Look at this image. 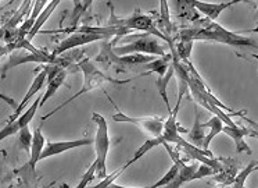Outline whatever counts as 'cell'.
Returning <instances> with one entry per match:
<instances>
[{
  "instance_id": "cell-1",
  "label": "cell",
  "mask_w": 258,
  "mask_h": 188,
  "mask_svg": "<svg viewBox=\"0 0 258 188\" xmlns=\"http://www.w3.org/2000/svg\"><path fill=\"white\" fill-rule=\"evenodd\" d=\"M153 60H156L154 56H146V55H129V56H118L114 53V43L111 39L101 42L100 53L95 57V64L99 66L103 73H128L134 69H138L141 66L149 64Z\"/></svg>"
},
{
  "instance_id": "cell-2",
  "label": "cell",
  "mask_w": 258,
  "mask_h": 188,
  "mask_svg": "<svg viewBox=\"0 0 258 188\" xmlns=\"http://www.w3.org/2000/svg\"><path fill=\"white\" fill-rule=\"evenodd\" d=\"M77 67H78V70H81V71L84 73V85H82V88H81L75 95H73L70 99H67L66 102H62L60 106H57L54 110H51L50 113L43 116V117H42V121H45V120H47L49 117H51V116H54L58 110L64 109L67 105L74 102L77 98H79L81 95H84V93H86V92L93 91V89H96V88H103L104 84L123 85V84H128V82H131V81L136 80L138 77H143V75L149 74V73H143V74L138 75V77H135V78H128V80H115V78H112V77H108V75L104 74L100 69H97V66L95 64V62H90L89 59H82V60L77 64Z\"/></svg>"
},
{
  "instance_id": "cell-3",
  "label": "cell",
  "mask_w": 258,
  "mask_h": 188,
  "mask_svg": "<svg viewBox=\"0 0 258 188\" xmlns=\"http://www.w3.org/2000/svg\"><path fill=\"white\" fill-rule=\"evenodd\" d=\"M114 53L118 56H129V55H146V56L164 57L167 45L158 39L157 36L149 34L128 35L123 38L112 40Z\"/></svg>"
},
{
  "instance_id": "cell-4",
  "label": "cell",
  "mask_w": 258,
  "mask_h": 188,
  "mask_svg": "<svg viewBox=\"0 0 258 188\" xmlns=\"http://www.w3.org/2000/svg\"><path fill=\"white\" fill-rule=\"evenodd\" d=\"M92 120L95 121L96 127V137H95V149H96V159L97 163V177L99 178H106L107 177V154L110 149V138H108V125L104 116L99 113L92 114Z\"/></svg>"
},
{
  "instance_id": "cell-5",
  "label": "cell",
  "mask_w": 258,
  "mask_h": 188,
  "mask_svg": "<svg viewBox=\"0 0 258 188\" xmlns=\"http://www.w3.org/2000/svg\"><path fill=\"white\" fill-rule=\"evenodd\" d=\"M110 25H115V27H122L126 29H136V31H142V34H149L153 36H157L161 39L167 40V43L174 42V39H168L167 36L161 34V31L157 28V24L153 21L150 16H145L141 12H135L132 16L126 18H117L114 16V12H111V21Z\"/></svg>"
},
{
  "instance_id": "cell-6",
  "label": "cell",
  "mask_w": 258,
  "mask_h": 188,
  "mask_svg": "<svg viewBox=\"0 0 258 188\" xmlns=\"http://www.w3.org/2000/svg\"><path fill=\"white\" fill-rule=\"evenodd\" d=\"M107 98L110 99V102L112 103L114 109L117 110V113L112 116L114 121H118V123H129V124H136L138 127H141L142 130L150 132L152 135H154V138H161L164 131V121L161 119H154V117H131V116H126L123 114L118 106L114 103L111 98L107 95Z\"/></svg>"
},
{
  "instance_id": "cell-7",
  "label": "cell",
  "mask_w": 258,
  "mask_h": 188,
  "mask_svg": "<svg viewBox=\"0 0 258 188\" xmlns=\"http://www.w3.org/2000/svg\"><path fill=\"white\" fill-rule=\"evenodd\" d=\"M111 36H104V35H96V34H88V32H74V34L68 35L67 38L64 39L57 45V48L54 51L51 52V55L54 57L62 56L66 52L73 51L75 48H79V46H85L88 43H92V42H96V40H107L110 39Z\"/></svg>"
},
{
  "instance_id": "cell-8",
  "label": "cell",
  "mask_w": 258,
  "mask_h": 188,
  "mask_svg": "<svg viewBox=\"0 0 258 188\" xmlns=\"http://www.w3.org/2000/svg\"><path fill=\"white\" fill-rule=\"evenodd\" d=\"M42 98H43V95H39V97L36 98V101H35V102L32 103V105H31V106H29L17 120H14L12 123H7V124L2 128V131H0V139H2V141L6 139L7 137H10V135H14L16 132H20L23 128H25V127H28L29 123L32 121V119L35 117V114L38 112V109L40 108Z\"/></svg>"
},
{
  "instance_id": "cell-9",
  "label": "cell",
  "mask_w": 258,
  "mask_h": 188,
  "mask_svg": "<svg viewBox=\"0 0 258 188\" xmlns=\"http://www.w3.org/2000/svg\"><path fill=\"white\" fill-rule=\"evenodd\" d=\"M46 78H47V71H46L45 66H42V67H38V69L35 70V80L32 81V84H31V86H29L28 92H27V95L23 98V101L20 102V105H18V108L14 110V113H13V116L9 119V121L7 123H12V121H14V120H17L21 114H23L24 109H25V106H27V103L32 99V98L38 93V92L43 88V85H45L46 82Z\"/></svg>"
},
{
  "instance_id": "cell-10",
  "label": "cell",
  "mask_w": 258,
  "mask_h": 188,
  "mask_svg": "<svg viewBox=\"0 0 258 188\" xmlns=\"http://www.w3.org/2000/svg\"><path fill=\"white\" fill-rule=\"evenodd\" d=\"M95 145V138H81V139H73V141H60V143H47L46 144L43 154L40 156V160L47 159L56 155L64 154L70 149L79 148V147H88Z\"/></svg>"
},
{
  "instance_id": "cell-11",
  "label": "cell",
  "mask_w": 258,
  "mask_h": 188,
  "mask_svg": "<svg viewBox=\"0 0 258 188\" xmlns=\"http://www.w3.org/2000/svg\"><path fill=\"white\" fill-rule=\"evenodd\" d=\"M239 0H230V2H222V3H207V2H200V0H191V5L195 6L197 12L206 16V18L215 21L219 17V14L229 9L233 5H237Z\"/></svg>"
},
{
  "instance_id": "cell-12",
  "label": "cell",
  "mask_w": 258,
  "mask_h": 188,
  "mask_svg": "<svg viewBox=\"0 0 258 188\" xmlns=\"http://www.w3.org/2000/svg\"><path fill=\"white\" fill-rule=\"evenodd\" d=\"M222 132H225L226 135H229L233 143H235L236 152L237 154H241V152H247V154H251V148L247 145V143L244 141V137L250 134V128L247 127H240V125H236V127H228V125H224V130Z\"/></svg>"
},
{
  "instance_id": "cell-13",
  "label": "cell",
  "mask_w": 258,
  "mask_h": 188,
  "mask_svg": "<svg viewBox=\"0 0 258 188\" xmlns=\"http://www.w3.org/2000/svg\"><path fill=\"white\" fill-rule=\"evenodd\" d=\"M199 167L200 165L199 163H193V165H185V163H182L180 166V171L179 174L176 176L174 181H171L169 184H167L165 187L161 188H180L183 184L189 181H195L196 180V174L197 170H199Z\"/></svg>"
},
{
  "instance_id": "cell-14",
  "label": "cell",
  "mask_w": 258,
  "mask_h": 188,
  "mask_svg": "<svg viewBox=\"0 0 258 188\" xmlns=\"http://www.w3.org/2000/svg\"><path fill=\"white\" fill-rule=\"evenodd\" d=\"M46 147V139L42 134V127H38L34 132V141H32V148H31V154H29V163L28 166L31 167V171H35L36 163L40 160V156L43 154V149Z\"/></svg>"
},
{
  "instance_id": "cell-15",
  "label": "cell",
  "mask_w": 258,
  "mask_h": 188,
  "mask_svg": "<svg viewBox=\"0 0 258 188\" xmlns=\"http://www.w3.org/2000/svg\"><path fill=\"white\" fill-rule=\"evenodd\" d=\"M195 113H196V117H195V124L191 127V131H189V143L193 144L197 148H203V144H204V139H206V132H204V125L202 123V116H200V112H199V106H195Z\"/></svg>"
},
{
  "instance_id": "cell-16",
  "label": "cell",
  "mask_w": 258,
  "mask_h": 188,
  "mask_svg": "<svg viewBox=\"0 0 258 188\" xmlns=\"http://www.w3.org/2000/svg\"><path fill=\"white\" fill-rule=\"evenodd\" d=\"M171 64H172V55H171V52H169L167 56L157 57V59L153 60L152 63L145 64V66H141V67L145 70H149V74L156 73V74H158V77H163V75L167 74V71H168L169 67H171Z\"/></svg>"
},
{
  "instance_id": "cell-17",
  "label": "cell",
  "mask_w": 258,
  "mask_h": 188,
  "mask_svg": "<svg viewBox=\"0 0 258 188\" xmlns=\"http://www.w3.org/2000/svg\"><path fill=\"white\" fill-rule=\"evenodd\" d=\"M57 5H60V2H58V0H53V2H49V5L43 9V12L40 13V16L38 17V20H36V23H35L34 28L31 29V32H29L28 36H27V40H28V42H32L35 36H36V34H39L40 28L43 27V24L49 20V17L51 16V13L56 10Z\"/></svg>"
},
{
  "instance_id": "cell-18",
  "label": "cell",
  "mask_w": 258,
  "mask_h": 188,
  "mask_svg": "<svg viewBox=\"0 0 258 188\" xmlns=\"http://www.w3.org/2000/svg\"><path fill=\"white\" fill-rule=\"evenodd\" d=\"M224 165H222V170L219 171L218 174L215 176V181L225 184L229 187L230 184H233L235 177L237 176V165L232 159H224Z\"/></svg>"
},
{
  "instance_id": "cell-19",
  "label": "cell",
  "mask_w": 258,
  "mask_h": 188,
  "mask_svg": "<svg viewBox=\"0 0 258 188\" xmlns=\"http://www.w3.org/2000/svg\"><path fill=\"white\" fill-rule=\"evenodd\" d=\"M175 75V69H174V64H171V67L167 71V74L163 75V77H158L157 81H156V86H157V91L160 93V97L163 99V102L165 103V108L168 110V113H172V108H171V105H169V99H168V93H167V88H168L169 80L172 78Z\"/></svg>"
},
{
  "instance_id": "cell-20",
  "label": "cell",
  "mask_w": 258,
  "mask_h": 188,
  "mask_svg": "<svg viewBox=\"0 0 258 188\" xmlns=\"http://www.w3.org/2000/svg\"><path fill=\"white\" fill-rule=\"evenodd\" d=\"M203 125L206 127V128H210V134H207V137L204 139V144H203V151H206V152H210L208 148H210V144L214 139V137H217L219 132H222L224 130V121L217 117V116H213L211 119L206 121V123H203Z\"/></svg>"
},
{
  "instance_id": "cell-21",
  "label": "cell",
  "mask_w": 258,
  "mask_h": 188,
  "mask_svg": "<svg viewBox=\"0 0 258 188\" xmlns=\"http://www.w3.org/2000/svg\"><path fill=\"white\" fill-rule=\"evenodd\" d=\"M160 5H161V12H160V17H158L157 28L161 31V34H163L164 36H167L168 39H172L171 35H172L174 27H172V24H171V20H169L168 3H167L165 0H161Z\"/></svg>"
},
{
  "instance_id": "cell-22",
  "label": "cell",
  "mask_w": 258,
  "mask_h": 188,
  "mask_svg": "<svg viewBox=\"0 0 258 188\" xmlns=\"http://www.w3.org/2000/svg\"><path fill=\"white\" fill-rule=\"evenodd\" d=\"M163 144H164L163 138H149L146 143H143V145H141L139 148L136 149L134 158L129 160L128 163H125V165L128 166V167L131 165H134V163H136L138 160L142 159V158H143L149 151H152L153 148H156V147H158V145H163Z\"/></svg>"
},
{
  "instance_id": "cell-23",
  "label": "cell",
  "mask_w": 258,
  "mask_h": 188,
  "mask_svg": "<svg viewBox=\"0 0 258 188\" xmlns=\"http://www.w3.org/2000/svg\"><path fill=\"white\" fill-rule=\"evenodd\" d=\"M67 70H64V71H61L60 74L57 75L56 78H53L51 81H49L47 82V89H46V92L43 93V98H42V102H40V106H43L49 99H50L51 97H54V93L57 92V89L60 88V86L64 84V81H66V77H67Z\"/></svg>"
},
{
  "instance_id": "cell-24",
  "label": "cell",
  "mask_w": 258,
  "mask_h": 188,
  "mask_svg": "<svg viewBox=\"0 0 258 188\" xmlns=\"http://www.w3.org/2000/svg\"><path fill=\"white\" fill-rule=\"evenodd\" d=\"M32 6H34V3H32V2H29V0L24 2L23 5H21V7L18 9V12L14 14V17H12L9 21H7L6 25L3 27V29H5V31H13V29H17L18 23L23 20L24 16H25V13L28 12L29 9H31Z\"/></svg>"
},
{
  "instance_id": "cell-25",
  "label": "cell",
  "mask_w": 258,
  "mask_h": 188,
  "mask_svg": "<svg viewBox=\"0 0 258 188\" xmlns=\"http://www.w3.org/2000/svg\"><path fill=\"white\" fill-rule=\"evenodd\" d=\"M257 166H258V162L252 160L251 163L247 166L246 169H243L240 173H237V176L235 177V181H233V184H232V187L244 188V185H246L247 177L250 176L252 171H257Z\"/></svg>"
},
{
  "instance_id": "cell-26",
  "label": "cell",
  "mask_w": 258,
  "mask_h": 188,
  "mask_svg": "<svg viewBox=\"0 0 258 188\" xmlns=\"http://www.w3.org/2000/svg\"><path fill=\"white\" fill-rule=\"evenodd\" d=\"M175 46V52L180 59L182 63H189L190 62V55H191V48H193V42H183L179 40Z\"/></svg>"
},
{
  "instance_id": "cell-27",
  "label": "cell",
  "mask_w": 258,
  "mask_h": 188,
  "mask_svg": "<svg viewBox=\"0 0 258 188\" xmlns=\"http://www.w3.org/2000/svg\"><path fill=\"white\" fill-rule=\"evenodd\" d=\"M128 169V166L123 165L121 166L119 169H117V170L114 171V173H111V174H108V176L106 177V178H103L100 182H97V184H95V185H92V187H88V188H107L110 187L111 184H114V181L117 180L118 177L122 174L123 171Z\"/></svg>"
},
{
  "instance_id": "cell-28",
  "label": "cell",
  "mask_w": 258,
  "mask_h": 188,
  "mask_svg": "<svg viewBox=\"0 0 258 188\" xmlns=\"http://www.w3.org/2000/svg\"><path fill=\"white\" fill-rule=\"evenodd\" d=\"M95 176H97V163L93 162V163L90 165L89 169L85 171V174L82 176V178H81V181H79V184L75 188H88V184L92 182V180L95 178Z\"/></svg>"
},
{
  "instance_id": "cell-29",
  "label": "cell",
  "mask_w": 258,
  "mask_h": 188,
  "mask_svg": "<svg viewBox=\"0 0 258 188\" xmlns=\"http://www.w3.org/2000/svg\"><path fill=\"white\" fill-rule=\"evenodd\" d=\"M18 141H20L21 148L25 149V151H28L29 154H31L32 141H34V135H32V134H31V131H29V127H25V128H23V130L20 131V138H18Z\"/></svg>"
},
{
  "instance_id": "cell-30",
  "label": "cell",
  "mask_w": 258,
  "mask_h": 188,
  "mask_svg": "<svg viewBox=\"0 0 258 188\" xmlns=\"http://www.w3.org/2000/svg\"><path fill=\"white\" fill-rule=\"evenodd\" d=\"M211 174H217V171L214 170L213 167H210V166L202 165L200 167H199V170H197L196 180H200V178H203V177L211 176Z\"/></svg>"
},
{
  "instance_id": "cell-31",
  "label": "cell",
  "mask_w": 258,
  "mask_h": 188,
  "mask_svg": "<svg viewBox=\"0 0 258 188\" xmlns=\"http://www.w3.org/2000/svg\"><path fill=\"white\" fill-rule=\"evenodd\" d=\"M244 120H247V123H250L251 125H254L255 127V130H250V137L252 138H258V123H255V121H252V120L247 119V117H244Z\"/></svg>"
},
{
  "instance_id": "cell-32",
  "label": "cell",
  "mask_w": 258,
  "mask_h": 188,
  "mask_svg": "<svg viewBox=\"0 0 258 188\" xmlns=\"http://www.w3.org/2000/svg\"><path fill=\"white\" fill-rule=\"evenodd\" d=\"M2 99H3V101H6L7 103H10V106H12V108H14V110H16V109L18 108V105H20V103L16 102V101H14V99H10V98L5 97V95H3V93H2Z\"/></svg>"
},
{
  "instance_id": "cell-33",
  "label": "cell",
  "mask_w": 258,
  "mask_h": 188,
  "mask_svg": "<svg viewBox=\"0 0 258 188\" xmlns=\"http://www.w3.org/2000/svg\"><path fill=\"white\" fill-rule=\"evenodd\" d=\"M107 188H149V187H123V185H118V184H111L110 187H107Z\"/></svg>"
},
{
  "instance_id": "cell-34",
  "label": "cell",
  "mask_w": 258,
  "mask_h": 188,
  "mask_svg": "<svg viewBox=\"0 0 258 188\" xmlns=\"http://www.w3.org/2000/svg\"><path fill=\"white\" fill-rule=\"evenodd\" d=\"M251 32H258V28H255V29H252ZM257 43H258V40H257Z\"/></svg>"
},
{
  "instance_id": "cell-35",
  "label": "cell",
  "mask_w": 258,
  "mask_h": 188,
  "mask_svg": "<svg viewBox=\"0 0 258 188\" xmlns=\"http://www.w3.org/2000/svg\"><path fill=\"white\" fill-rule=\"evenodd\" d=\"M252 57H255V59H258V55H254V56Z\"/></svg>"
},
{
  "instance_id": "cell-36",
  "label": "cell",
  "mask_w": 258,
  "mask_h": 188,
  "mask_svg": "<svg viewBox=\"0 0 258 188\" xmlns=\"http://www.w3.org/2000/svg\"><path fill=\"white\" fill-rule=\"evenodd\" d=\"M257 170H258V166H257Z\"/></svg>"
}]
</instances>
